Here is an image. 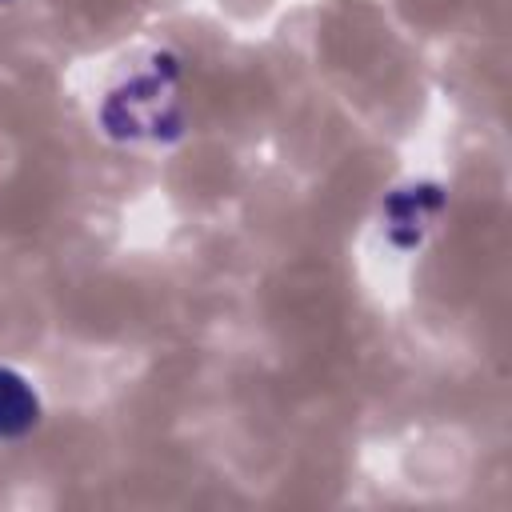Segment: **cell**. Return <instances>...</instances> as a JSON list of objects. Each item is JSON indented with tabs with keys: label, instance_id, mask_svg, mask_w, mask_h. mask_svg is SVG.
<instances>
[{
	"label": "cell",
	"instance_id": "cell-3",
	"mask_svg": "<svg viewBox=\"0 0 512 512\" xmlns=\"http://www.w3.org/2000/svg\"><path fill=\"white\" fill-rule=\"evenodd\" d=\"M40 420V400H36V388L0 364V440H16L24 432H32Z\"/></svg>",
	"mask_w": 512,
	"mask_h": 512
},
{
	"label": "cell",
	"instance_id": "cell-2",
	"mask_svg": "<svg viewBox=\"0 0 512 512\" xmlns=\"http://www.w3.org/2000/svg\"><path fill=\"white\" fill-rule=\"evenodd\" d=\"M444 208V192L436 184H412V188H396L384 200V224H388V240L396 248H416L428 232V224L440 216Z\"/></svg>",
	"mask_w": 512,
	"mask_h": 512
},
{
	"label": "cell",
	"instance_id": "cell-1",
	"mask_svg": "<svg viewBox=\"0 0 512 512\" xmlns=\"http://www.w3.org/2000/svg\"><path fill=\"white\" fill-rule=\"evenodd\" d=\"M176 60L156 56L152 68L116 92H108L100 108V124L116 140H176L184 132V112L172 96Z\"/></svg>",
	"mask_w": 512,
	"mask_h": 512
}]
</instances>
